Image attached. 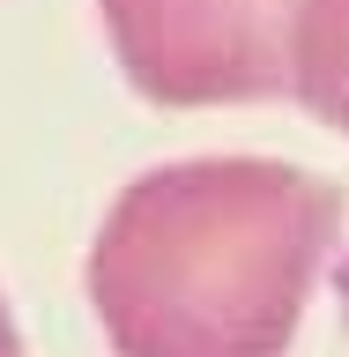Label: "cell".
<instances>
[{"label": "cell", "instance_id": "obj_4", "mask_svg": "<svg viewBox=\"0 0 349 357\" xmlns=\"http://www.w3.org/2000/svg\"><path fill=\"white\" fill-rule=\"evenodd\" d=\"M0 357H22V335H15V320H8V298H0Z\"/></svg>", "mask_w": 349, "mask_h": 357}, {"label": "cell", "instance_id": "obj_2", "mask_svg": "<svg viewBox=\"0 0 349 357\" xmlns=\"http://www.w3.org/2000/svg\"><path fill=\"white\" fill-rule=\"evenodd\" d=\"M149 105H253L297 89L305 0H97Z\"/></svg>", "mask_w": 349, "mask_h": 357}, {"label": "cell", "instance_id": "obj_3", "mask_svg": "<svg viewBox=\"0 0 349 357\" xmlns=\"http://www.w3.org/2000/svg\"><path fill=\"white\" fill-rule=\"evenodd\" d=\"M297 97L349 134V0H305L297 15Z\"/></svg>", "mask_w": 349, "mask_h": 357}, {"label": "cell", "instance_id": "obj_1", "mask_svg": "<svg viewBox=\"0 0 349 357\" xmlns=\"http://www.w3.org/2000/svg\"><path fill=\"white\" fill-rule=\"evenodd\" d=\"M334 238L342 194L297 164H156L89 245V305L119 357H283Z\"/></svg>", "mask_w": 349, "mask_h": 357}]
</instances>
